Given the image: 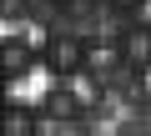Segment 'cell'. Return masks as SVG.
Returning a JSON list of instances; mask_svg holds the SVG:
<instances>
[{"instance_id":"4","label":"cell","mask_w":151,"mask_h":136,"mask_svg":"<svg viewBox=\"0 0 151 136\" xmlns=\"http://www.w3.org/2000/svg\"><path fill=\"white\" fill-rule=\"evenodd\" d=\"M116 40H121V55H126L131 71L151 76V20H136V15H131V20L116 30Z\"/></svg>"},{"instance_id":"6","label":"cell","mask_w":151,"mask_h":136,"mask_svg":"<svg viewBox=\"0 0 151 136\" xmlns=\"http://www.w3.org/2000/svg\"><path fill=\"white\" fill-rule=\"evenodd\" d=\"M106 10H111V15H126V20H131V15H141V10H146V0H106Z\"/></svg>"},{"instance_id":"1","label":"cell","mask_w":151,"mask_h":136,"mask_svg":"<svg viewBox=\"0 0 151 136\" xmlns=\"http://www.w3.org/2000/svg\"><path fill=\"white\" fill-rule=\"evenodd\" d=\"M40 71L50 81H76L91 71V40L81 30H65V25H50L40 35Z\"/></svg>"},{"instance_id":"2","label":"cell","mask_w":151,"mask_h":136,"mask_svg":"<svg viewBox=\"0 0 151 136\" xmlns=\"http://www.w3.org/2000/svg\"><path fill=\"white\" fill-rule=\"evenodd\" d=\"M35 106H40L45 126H86V116H91V101H86V91H76L70 81H55V86H45Z\"/></svg>"},{"instance_id":"7","label":"cell","mask_w":151,"mask_h":136,"mask_svg":"<svg viewBox=\"0 0 151 136\" xmlns=\"http://www.w3.org/2000/svg\"><path fill=\"white\" fill-rule=\"evenodd\" d=\"M45 136H70V131H45Z\"/></svg>"},{"instance_id":"5","label":"cell","mask_w":151,"mask_h":136,"mask_svg":"<svg viewBox=\"0 0 151 136\" xmlns=\"http://www.w3.org/2000/svg\"><path fill=\"white\" fill-rule=\"evenodd\" d=\"M40 121H45L40 106L10 96V101H5V116H0V136H40Z\"/></svg>"},{"instance_id":"3","label":"cell","mask_w":151,"mask_h":136,"mask_svg":"<svg viewBox=\"0 0 151 136\" xmlns=\"http://www.w3.org/2000/svg\"><path fill=\"white\" fill-rule=\"evenodd\" d=\"M30 65H40V40H30L20 25H10L5 45H0V71H5V81H25L30 76Z\"/></svg>"}]
</instances>
